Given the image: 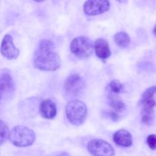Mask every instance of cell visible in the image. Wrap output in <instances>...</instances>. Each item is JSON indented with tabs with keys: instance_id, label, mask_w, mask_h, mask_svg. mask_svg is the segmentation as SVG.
<instances>
[{
	"instance_id": "cell-9",
	"label": "cell",
	"mask_w": 156,
	"mask_h": 156,
	"mask_svg": "<svg viewBox=\"0 0 156 156\" xmlns=\"http://www.w3.org/2000/svg\"><path fill=\"white\" fill-rule=\"evenodd\" d=\"M15 91V84L10 73L3 72L0 74V98L11 95Z\"/></svg>"
},
{
	"instance_id": "cell-5",
	"label": "cell",
	"mask_w": 156,
	"mask_h": 156,
	"mask_svg": "<svg viewBox=\"0 0 156 156\" xmlns=\"http://www.w3.org/2000/svg\"><path fill=\"white\" fill-rule=\"evenodd\" d=\"M88 150L92 156H114L115 155L112 146L101 139L91 140L88 144Z\"/></svg>"
},
{
	"instance_id": "cell-2",
	"label": "cell",
	"mask_w": 156,
	"mask_h": 156,
	"mask_svg": "<svg viewBox=\"0 0 156 156\" xmlns=\"http://www.w3.org/2000/svg\"><path fill=\"white\" fill-rule=\"evenodd\" d=\"M9 140L17 147H28L34 143L36 134L30 128L18 125L10 131Z\"/></svg>"
},
{
	"instance_id": "cell-22",
	"label": "cell",
	"mask_w": 156,
	"mask_h": 156,
	"mask_svg": "<svg viewBox=\"0 0 156 156\" xmlns=\"http://www.w3.org/2000/svg\"><path fill=\"white\" fill-rule=\"evenodd\" d=\"M153 34L156 36V25L155 26V27H154V29H153Z\"/></svg>"
},
{
	"instance_id": "cell-18",
	"label": "cell",
	"mask_w": 156,
	"mask_h": 156,
	"mask_svg": "<svg viewBox=\"0 0 156 156\" xmlns=\"http://www.w3.org/2000/svg\"><path fill=\"white\" fill-rule=\"evenodd\" d=\"M108 86L110 90L114 94H118L123 91V85L118 80H112Z\"/></svg>"
},
{
	"instance_id": "cell-16",
	"label": "cell",
	"mask_w": 156,
	"mask_h": 156,
	"mask_svg": "<svg viewBox=\"0 0 156 156\" xmlns=\"http://www.w3.org/2000/svg\"><path fill=\"white\" fill-rule=\"evenodd\" d=\"M141 120L145 125H147V126L152 125L154 120V109L142 108Z\"/></svg>"
},
{
	"instance_id": "cell-17",
	"label": "cell",
	"mask_w": 156,
	"mask_h": 156,
	"mask_svg": "<svg viewBox=\"0 0 156 156\" xmlns=\"http://www.w3.org/2000/svg\"><path fill=\"white\" fill-rule=\"evenodd\" d=\"M10 131L8 125L6 124L5 122L0 120V145L5 143L6 140L9 139Z\"/></svg>"
},
{
	"instance_id": "cell-23",
	"label": "cell",
	"mask_w": 156,
	"mask_h": 156,
	"mask_svg": "<svg viewBox=\"0 0 156 156\" xmlns=\"http://www.w3.org/2000/svg\"><path fill=\"white\" fill-rule=\"evenodd\" d=\"M0 99H1V98H0Z\"/></svg>"
},
{
	"instance_id": "cell-13",
	"label": "cell",
	"mask_w": 156,
	"mask_h": 156,
	"mask_svg": "<svg viewBox=\"0 0 156 156\" xmlns=\"http://www.w3.org/2000/svg\"><path fill=\"white\" fill-rule=\"evenodd\" d=\"M94 47L96 55L100 59L105 60L111 56V51L110 50L109 44L106 40L103 38H98L94 42Z\"/></svg>"
},
{
	"instance_id": "cell-8",
	"label": "cell",
	"mask_w": 156,
	"mask_h": 156,
	"mask_svg": "<svg viewBox=\"0 0 156 156\" xmlns=\"http://www.w3.org/2000/svg\"><path fill=\"white\" fill-rule=\"evenodd\" d=\"M0 53L8 59H15L19 56V50L15 46L13 38L10 34H5L2 41Z\"/></svg>"
},
{
	"instance_id": "cell-10",
	"label": "cell",
	"mask_w": 156,
	"mask_h": 156,
	"mask_svg": "<svg viewBox=\"0 0 156 156\" xmlns=\"http://www.w3.org/2000/svg\"><path fill=\"white\" fill-rule=\"evenodd\" d=\"M156 94V86H152L146 89L142 95L140 101V105L142 108L154 109L156 105L155 94Z\"/></svg>"
},
{
	"instance_id": "cell-4",
	"label": "cell",
	"mask_w": 156,
	"mask_h": 156,
	"mask_svg": "<svg viewBox=\"0 0 156 156\" xmlns=\"http://www.w3.org/2000/svg\"><path fill=\"white\" fill-rule=\"evenodd\" d=\"M94 50V44L91 39L85 36L74 38L70 44V50L76 57L86 59L89 57Z\"/></svg>"
},
{
	"instance_id": "cell-11",
	"label": "cell",
	"mask_w": 156,
	"mask_h": 156,
	"mask_svg": "<svg viewBox=\"0 0 156 156\" xmlns=\"http://www.w3.org/2000/svg\"><path fill=\"white\" fill-rule=\"evenodd\" d=\"M40 112L44 118L51 120L56 115L57 110L56 106L53 101L50 99H46L43 101L40 105Z\"/></svg>"
},
{
	"instance_id": "cell-21",
	"label": "cell",
	"mask_w": 156,
	"mask_h": 156,
	"mask_svg": "<svg viewBox=\"0 0 156 156\" xmlns=\"http://www.w3.org/2000/svg\"><path fill=\"white\" fill-rule=\"evenodd\" d=\"M50 156H70L69 154L67 153V152H60V153H58V154H56V155H50Z\"/></svg>"
},
{
	"instance_id": "cell-6",
	"label": "cell",
	"mask_w": 156,
	"mask_h": 156,
	"mask_svg": "<svg viewBox=\"0 0 156 156\" xmlns=\"http://www.w3.org/2000/svg\"><path fill=\"white\" fill-rule=\"evenodd\" d=\"M111 3L107 0H90L85 2L83 6L84 12L89 16L101 15L108 11Z\"/></svg>"
},
{
	"instance_id": "cell-3",
	"label": "cell",
	"mask_w": 156,
	"mask_h": 156,
	"mask_svg": "<svg viewBox=\"0 0 156 156\" xmlns=\"http://www.w3.org/2000/svg\"><path fill=\"white\" fill-rule=\"evenodd\" d=\"M66 114L72 124L80 126L85 121L88 109L84 102L79 100H73L70 101L66 107Z\"/></svg>"
},
{
	"instance_id": "cell-15",
	"label": "cell",
	"mask_w": 156,
	"mask_h": 156,
	"mask_svg": "<svg viewBox=\"0 0 156 156\" xmlns=\"http://www.w3.org/2000/svg\"><path fill=\"white\" fill-rule=\"evenodd\" d=\"M114 41L120 47H127L130 43V37L126 32H118L114 35Z\"/></svg>"
},
{
	"instance_id": "cell-7",
	"label": "cell",
	"mask_w": 156,
	"mask_h": 156,
	"mask_svg": "<svg viewBox=\"0 0 156 156\" xmlns=\"http://www.w3.org/2000/svg\"><path fill=\"white\" fill-rule=\"evenodd\" d=\"M85 87V81L78 74L69 76L64 84V90L68 96H76Z\"/></svg>"
},
{
	"instance_id": "cell-20",
	"label": "cell",
	"mask_w": 156,
	"mask_h": 156,
	"mask_svg": "<svg viewBox=\"0 0 156 156\" xmlns=\"http://www.w3.org/2000/svg\"><path fill=\"white\" fill-rule=\"evenodd\" d=\"M107 115H108V117L114 121H117L120 118L118 114L116 113V111H109V112H107Z\"/></svg>"
},
{
	"instance_id": "cell-12",
	"label": "cell",
	"mask_w": 156,
	"mask_h": 156,
	"mask_svg": "<svg viewBox=\"0 0 156 156\" xmlns=\"http://www.w3.org/2000/svg\"><path fill=\"white\" fill-rule=\"evenodd\" d=\"M114 142L121 147H129L133 144V138L130 133L126 129H119L113 136Z\"/></svg>"
},
{
	"instance_id": "cell-19",
	"label": "cell",
	"mask_w": 156,
	"mask_h": 156,
	"mask_svg": "<svg viewBox=\"0 0 156 156\" xmlns=\"http://www.w3.org/2000/svg\"><path fill=\"white\" fill-rule=\"evenodd\" d=\"M146 143H147L149 149H151L152 150H155L156 149V135L155 134H151V135L148 136L147 139H146Z\"/></svg>"
},
{
	"instance_id": "cell-1",
	"label": "cell",
	"mask_w": 156,
	"mask_h": 156,
	"mask_svg": "<svg viewBox=\"0 0 156 156\" xmlns=\"http://www.w3.org/2000/svg\"><path fill=\"white\" fill-rule=\"evenodd\" d=\"M54 44L50 40H43L39 43L34 56L35 68L42 71L53 72L60 67L61 59L53 51Z\"/></svg>"
},
{
	"instance_id": "cell-14",
	"label": "cell",
	"mask_w": 156,
	"mask_h": 156,
	"mask_svg": "<svg viewBox=\"0 0 156 156\" xmlns=\"http://www.w3.org/2000/svg\"><path fill=\"white\" fill-rule=\"evenodd\" d=\"M109 105L114 111H123L126 108V105L124 102L121 100L119 97L116 96L115 94H110L108 97Z\"/></svg>"
}]
</instances>
